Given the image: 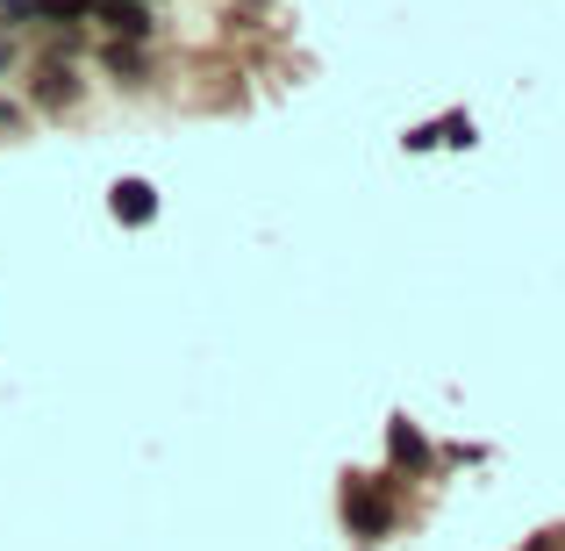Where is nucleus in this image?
Returning <instances> with one entry per match:
<instances>
[{"label": "nucleus", "mask_w": 565, "mask_h": 551, "mask_svg": "<svg viewBox=\"0 0 565 551\" xmlns=\"http://www.w3.org/2000/svg\"><path fill=\"white\" fill-rule=\"evenodd\" d=\"M8 57H14V43H8V36H0V72H8Z\"/></svg>", "instance_id": "obj_9"}, {"label": "nucleus", "mask_w": 565, "mask_h": 551, "mask_svg": "<svg viewBox=\"0 0 565 551\" xmlns=\"http://www.w3.org/2000/svg\"><path fill=\"white\" fill-rule=\"evenodd\" d=\"M0 137H22V108H14L8 94H0Z\"/></svg>", "instance_id": "obj_7"}, {"label": "nucleus", "mask_w": 565, "mask_h": 551, "mask_svg": "<svg viewBox=\"0 0 565 551\" xmlns=\"http://www.w3.org/2000/svg\"><path fill=\"white\" fill-rule=\"evenodd\" d=\"M72 94H79V80H72L65 65H43L36 72V100H43V108H72Z\"/></svg>", "instance_id": "obj_5"}, {"label": "nucleus", "mask_w": 565, "mask_h": 551, "mask_svg": "<svg viewBox=\"0 0 565 551\" xmlns=\"http://www.w3.org/2000/svg\"><path fill=\"white\" fill-rule=\"evenodd\" d=\"M523 551H565V530H544V538H530Z\"/></svg>", "instance_id": "obj_8"}, {"label": "nucleus", "mask_w": 565, "mask_h": 551, "mask_svg": "<svg viewBox=\"0 0 565 551\" xmlns=\"http://www.w3.org/2000/svg\"><path fill=\"white\" fill-rule=\"evenodd\" d=\"M108 208H115V222H151L158 215V193H151V180H122Z\"/></svg>", "instance_id": "obj_4"}, {"label": "nucleus", "mask_w": 565, "mask_h": 551, "mask_svg": "<svg viewBox=\"0 0 565 551\" xmlns=\"http://www.w3.org/2000/svg\"><path fill=\"white\" fill-rule=\"evenodd\" d=\"M386 452H394L401 473H429V444H423V430H415V423H394V430H386Z\"/></svg>", "instance_id": "obj_3"}, {"label": "nucleus", "mask_w": 565, "mask_h": 551, "mask_svg": "<svg viewBox=\"0 0 565 551\" xmlns=\"http://www.w3.org/2000/svg\"><path fill=\"white\" fill-rule=\"evenodd\" d=\"M344 523H351V538H365V544H380L386 530H394V495H386V480L351 473L344 480Z\"/></svg>", "instance_id": "obj_1"}, {"label": "nucleus", "mask_w": 565, "mask_h": 551, "mask_svg": "<svg viewBox=\"0 0 565 551\" xmlns=\"http://www.w3.org/2000/svg\"><path fill=\"white\" fill-rule=\"evenodd\" d=\"M429 144H472V123H466V115H444V123L415 129V137H408V151H429Z\"/></svg>", "instance_id": "obj_6"}, {"label": "nucleus", "mask_w": 565, "mask_h": 551, "mask_svg": "<svg viewBox=\"0 0 565 551\" xmlns=\"http://www.w3.org/2000/svg\"><path fill=\"white\" fill-rule=\"evenodd\" d=\"M86 14H100V22L115 29V36H151V8H143V0H86Z\"/></svg>", "instance_id": "obj_2"}]
</instances>
